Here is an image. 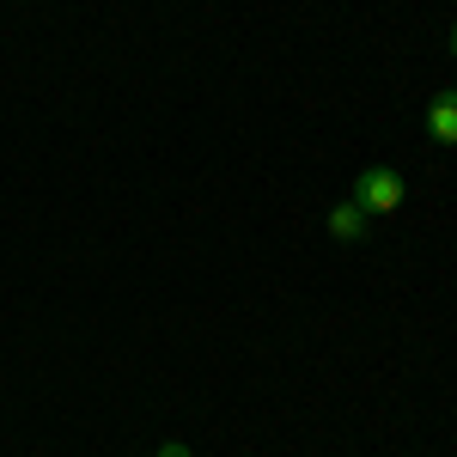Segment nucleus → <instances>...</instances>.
<instances>
[{
  "label": "nucleus",
  "mask_w": 457,
  "mask_h": 457,
  "mask_svg": "<svg viewBox=\"0 0 457 457\" xmlns=\"http://www.w3.org/2000/svg\"><path fill=\"white\" fill-rule=\"evenodd\" d=\"M427 135H433V146H457V86L433 92V104H427Z\"/></svg>",
  "instance_id": "f03ea898"
},
{
  "label": "nucleus",
  "mask_w": 457,
  "mask_h": 457,
  "mask_svg": "<svg viewBox=\"0 0 457 457\" xmlns=\"http://www.w3.org/2000/svg\"><path fill=\"white\" fill-rule=\"evenodd\" d=\"M452 62H457V19H452Z\"/></svg>",
  "instance_id": "39448f33"
},
{
  "label": "nucleus",
  "mask_w": 457,
  "mask_h": 457,
  "mask_svg": "<svg viewBox=\"0 0 457 457\" xmlns=\"http://www.w3.org/2000/svg\"><path fill=\"white\" fill-rule=\"evenodd\" d=\"M329 238H342V245L372 238V213L360 208V202H336V208H329Z\"/></svg>",
  "instance_id": "7ed1b4c3"
},
{
  "label": "nucleus",
  "mask_w": 457,
  "mask_h": 457,
  "mask_svg": "<svg viewBox=\"0 0 457 457\" xmlns=\"http://www.w3.org/2000/svg\"><path fill=\"white\" fill-rule=\"evenodd\" d=\"M403 195H409V189H403V177L390 171V165H366V171L353 177V195H348V202H360L372 220H385V213L403 208Z\"/></svg>",
  "instance_id": "f257e3e1"
},
{
  "label": "nucleus",
  "mask_w": 457,
  "mask_h": 457,
  "mask_svg": "<svg viewBox=\"0 0 457 457\" xmlns=\"http://www.w3.org/2000/svg\"><path fill=\"white\" fill-rule=\"evenodd\" d=\"M153 457H189V452H183V445H159Z\"/></svg>",
  "instance_id": "20e7f679"
}]
</instances>
